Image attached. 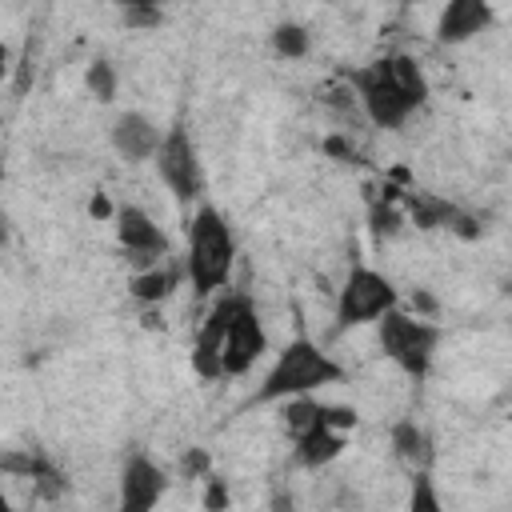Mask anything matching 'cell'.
I'll return each mask as SVG.
<instances>
[{"instance_id":"cell-1","label":"cell","mask_w":512,"mask_h":512,"mask_svg":"<svg viewBox=\"0 0 512 512\" xmlns=\"http://www.w3.org/2000/svg\"><path fill=\"white\" fill-rule=\"evenodd\" d=\"M268 352V332L260 324L256 300L248 292H228L212 300L204 324L192 340V368L200 380H228L244 376Z\"/></svg>"},{"instance_id":"cell-2","label":"cell","mask_w":512,"mask_h":512,"mask_svg":"<svg viewBox=\"0 0 512 512\" xmlns=\"http://www.w3.org/2000/svg\"><path fill=\"white\" fill-rule=\"evenodd\" d=\"M364 116L376 124V128H404L408 116L428 100V76L424 68L404 56V52H392V56H380V60H368L364 68H356L348 76Z\"/></svg>"},{"instance_id":"cell-3","label":"cell","mask_w":512,"mask_h":512,"mask_svg":"<svg viewBox=\"0 0 512 512\" xmlns=\"http://www.w3.org/2000/svg\"><path fill=\"white\" fill-rule=\"evenodd\" d=\"M236 268V236L220 208L200 204L188 216V252H184V280H192L196 296H216L228 288Z\"/></svg>"},{"instance_id":"cell-4","label":"cell","mask_w":512,"mask_h":512,"mask_svg":"<svg viewBox=\"0 0 512 512\" xmlns=\"http://www.w3.org/2000/svg\"><path fill=\"white\" fill-rule=\"evenodd\" d=\"M340 380H344V368H340L316 340L292 336V340L276 352V360H272V368L264 372L260 388L252 392V404H280V400H288V396L320 392V388L340 384Z\"/></svg>"},{"instance_id":"cell-5","label":"cell","mask_w":512,"mask_h":512,"mask_svg":"<svg viewBox=\"0 0 512 512\" xmlns=\"http://www.w3.org/2000/svg\"><path fill=\"white\" fill-rule=\"evenodd\" d=\"M440 324H432L428 316H412V312H404L400 304L396 308H388L384 316H376V344H380V352L404 372V376H412V380H424L428 376V368H432V356H436V348H440Z\"/></svg>"},{"instance_id":"cell-6","label":"cell","mask_w":512,"mask_h":512,"mask_svg":"<svg viewBox=\"0 0 512 512\" xmlns=\"http://www.w3.org/2000/svg\"><path fill=\"white\" fill-rule=\"evenodd\" d=\"M396 304H400L396 284L384 272H376L368 264H356V268H348V276L336 292V328L344 332V328L376 324V316H384Z\"/></svg>"},{"instance_id":"cell-7","label":"cell","mask_w":512,"mask_h":512,"mask_svg":"<svg viewBox=\"0 0 512 512\" xmlns=\"http://www.w3.org/2000/svg\"><path fill=\"white\" fill-rule=\"evenodd\" d=\"M164 188L180 200V204H192L204 196V164H200V152H196V140L188 136L184 124H172L164 136H160V148L152 156Z\"/></svg>"},{"instance_id":"cell-8","label":"cell","mask_w":512,"mask_h":512,"mask_svg":"<svg viewBox=\"0 0 512 512\" xmlns=\"http://www.w3.org/2000/svg\"><path fill=\"white\" fill-rule=\"evenodd\" d=\"M356 428V408H340V404H320L316 420L308 428H300L292 436L296 444V464L304 468H324L344 452V432Z\"/></svg>"},{"instance_id":"cell-9","label":"cell","mask_w":512,"mask_h":512,"mask_svg":"<svg viewBox=\"0 0 512 512\" xmlns=\"http://www.w3.org/2000/svg\"><path fill=\"white\" fill-rule=\"evenodd\" d=\"M116 240H120V248L128 252V260L136 268H148V264L172 256V244H168L164 228L136 204H120L116 208Z\"/></svg>"},{"instance_id":"cell-10","label":"cell","mask_w":512,"mask_h":512,"mask_svg":"<svg viewBox=\"0 0 512 512\" xmlns=\"http://www.w3.org/2000/svg\"><path fill=\"white\" fill-rule=\"evenodd\" d=\"M164 488H168V476L156 460H148L144 452H132L124 460V468H120V508L148 512V508L160 504Z\"/></svg>"},{"instance_id":"cell-11","label":"cell","mask_w":512,"mask_h":512,"mask_svg":"<svg viewBox=\"0 0 512 512\" xmlns=\"http://www.w3.org/2000/svg\"><path fill=\"white\" fill-rule=\"evenodd\" d=\"M160 136H164L160 124H156L152 116H144V112H120V116L112 120V128H108V140H112L116 156L128 160V164L152 160L156 148H160Z\"/></svg>"},{"instance_id":"cell-12","label":"cell","mask_w":512,"mask_h":512,"mask_svg":"<svg viewBox=\"0 0 512 512\" xmlns=\"http://www.w3.org/2000/svg\"><path fill=\"white\" fill-rule=\"evenodd\" d=\"M492 4L488 0H448L436 16V40L440 44H468L472 36L492 28Z\"/></svg>"},{"instance_id":"cell-13","label":"cell","mask_w":512,"mask_h":512,"mask_svg":"<svg viewBox=\"0 0 512 512\" xmlns=\"http://www.w3.org/2000/svg\"><path fill=\"white\" fill-rule=\"evenodd\" d=\"M180 280H184V264H176L172 256H164V260L140 268V272L132 276L128 292H132L140 304H160V300H168V296L180 288Z\"/></svg>"},{"instance_id":"cell-14","label":"cell","mask_w":512,"mask_h":512,"mask_svg":"<svg viewBox=\"0 0 512 512\" xmlns=\"http://www.w3.org/2000/svg\"><path fill=\"white\" fill-rule=\"evenodd\" d=\"M392 452H396V460H400L404 468H412V472H428V468H432V440H428V432H424L416 420L392 424Z\"/></svg>"},{"instance_id":"cell-15","label":"cell","mask_w":512,"mask_h":512,"mask_svg":"<svg viewBox=\"0 0 512 512\" xmlns=\"http://www.w3.org/2000/svg\"><path fill=\"white\" fill-rule=\"evenodd\" d=\"M308 48H312L308 28H300V24H292V20H284V24L272 28V52H276V56L300 60V56H308Z\"/></svg>"},{"instance_id":"cell-16","label":"cell","mask_w":512,"mask_h":512,"mask_svg":"<svg viewBox=\"0 0 512 512\" xmlns=\"http://www.w3.org/2000/svg\"><path fill=\"white\" fill-rule=\"evenodd\" d=\"M116 8H120L124 28H156L164 20L160 0H116Z\"/></svg>"},{"instance_id":"cell-17","label":"cell","mask_w":512,"mask_h":512,"mask_svg":"<svg viewBox=\"0 0 512 512\" xmlns=\"http://www.w3.org/2000/svg\"><path fill=\"white\" fill-rule=\"evenodd\" d=\"M84 84H88V92L96 96V100H112L116 96V68L108 64V60H92L88 64V72H84Z\"/></svg>"},{"instance_id":"cell-18","label":"cell","mask_w":512,"mask_h":512,"mask_svg":"<svg viewBox=\"0 0 512 512\" xmlns=\"http://www.w3.org/2000/svg\"><path fill=\"white\" fill-rule=\"evenodd\" d=\"M412 476H416V480H412V496H408L412 512H440V500H436V492H432L428 472H412Z\"/></svg>"},{"instance_id":"cell-19","label":"cell","mask_w":512,"mask_h":512,"mask_svg":"<svg viewBox=\"0 0 512 512\" xmlns=\"http://www.w3.org/2000/svg\"><path fill=\"white\" fill-rule=\"evenodd\" d=\"M180 472H184V476H200V472H208V456H204V452H188V456L180 460Z\"/></svg>"},{"instance_id":"cell-20","label":"cell","mask_w":512,"mask_h":512,"mask_svg":"<svg viewBox=\"0 0 512 512\" xmlns=\"http://www.w3.org/2000/svg\"><path fill=\"white\" fill-rule=\"evenodd\" d=\"M204 504H208V508L228 504V488H224V480H212V476H208V496H204Z\"/></svg>"},{"instance_id":"cell-21","label":"cell","mask_w":512,"mask_h":512,"mask_svg":"<svg viewBox=\"0 0 512 512\" xmlns=\"http://www.w3.org/2000/svg\"><path fill=\"white\" fill-rule=\"evenodd\" d=\"M8 68H12V48L0 40V84L8 80Z\"/></svg>"},{"instance_id":"cell-22","label":"cell","mask_w":512,"mask_h":512,"mask_svg":"<svg viewBox=\"0 0 512 512\" xmlns=\"http://www.w3.org/2000/svg\"><path fill=\"white\" fill-rule=\"evenodd\" d=\"M0 512H8V496L4 492H0Z\"/></svg>"},{"instance_id":"cell-23","label":"cell","mask_w":512,"mask_h":512,"mask_svg":"<svg viewBox=\"0 0 512 512\" xmlns=\"http://www.w3.org/2000/svg\"><path fill=\"white\" fill-rule=\"evenodd\" d=\"M0 184H4V156H0Z\"/></svg>"}]
</instances>
